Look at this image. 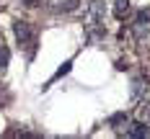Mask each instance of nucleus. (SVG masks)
Segmentation results:
<instances>
[{"mask_svg": "<svg viewBox=\"0 0 150 139\" xmlns=\"http://www.w3.org/2000/svg\"><path fill=\"white\" fill-rule=\"evenodd\" d=\"M132 29H135L137 39H142V36H148V34H150V13H148V10H140V13H137Z\"/></svg>", "mask_w": 150, "mask_h": 139, "instance_id": "f257e3e1", "label": "nucleus"}, {"mask_svg": "<svg viewBox=\"0 0 150 139\" xmlns=\"http://www.w3.org/2000/svg\"><path fill=\"white\" fill-rule=\"evenodd\" d=\"M13 34H16V39H18V44H31L34 41V31H31V26L26 21H16Z\"/></svg>", "mask_w": 150, "mask_h": 139, "instance_id": "f03ea898", "label": "nucleus"}, {"mask_svg": "<svg viewBox=\"0 0 150 139\" xmlns=\"http://www.w3.org/2000/svg\"><path fill=\"white\" fill-rule=\"evenodd\" d=\"M148 134H150V129H148V124L142 121V119L140 121H132L124 129V137L127 139H142V137H148Z\"/></svg>", "mask_w": 150, "mask_h": 139, "instance_id": "7ed1b4c3", "label": "nucleus"}, {"mask_svg": "<svg viewBox=\"0 0 150 139\" xmlns=\"http://www.w3.org/2000/svg\"><path fill=\"white\" fill-rule=\"evenodd\" d=\"M142 93H148V77H135L132 80V98H140Z\"/></svg>", "mask_w": 150, "mask_h": 139, "instance_id": "20e7f679", "label": "nucleus"}, {"mask_svg": "<svg viewBox=\"0 0 150 139\" xmlns=\"http://www.w3.org/2000/svg\"><path fill=\"white\" fill-rule=\"evenodd\" d=\"M127 13H129V0H114V15L122 21Z\"/></svg>", "mask_w": 150, "mask_h": 139, "instance_id": "39448f33", "label": "nucleus"}, {"mask_svg": "<svg viewBox=\"0 0 150 139\" xmlns=\"http://www.w3.org/2000/svg\"><path fill=\"white\" fill-rule=\"evenodd\" d=\"M122 124H127V111H119V113H114V116L109 119V126H111V129H119Z\"/></svg>", "mask_w": 150, "mask_h": 139, "instance_id": "423d86ee", "label": "nucleus"}, {"mask_svg": "<svg viewBox=\"0 0 150 139\" xmlns=\"http://www.w3.org/2000/svg\"><path fill=\"white\" fill-rule=\"evenodd\" d=\"M8 59H11V49L0 41V70H5V67H8Z\"/></svg>", "mask_w": 150, "mask_h": 139, "instance_id": "0eeeda50", "label": "nucleus"}, {"mask_svg": "<svg viewBox=\"0 0 150 139\" xmlns=\"http://www.w3.org/2000/svg\"><path fill=\"white\" fill-rule=\"evenodd\" d=\"M57 8H60V10H75V8H78V0H60Z\"/></svg>", "mask_w": 150, "mask_h": 139, "instance_id": "6e6552de", "label": "nucleus"}, {"mask_svg": "<svg viewBox=\"0 0 150 139\" xmlns=\"http://www.w3.org/2000/svg\"><path fill=\"white\" fill-rule=\"evenodd\" d=\"M140 119L145 124H150V103H145V106H140Z\"/></svg>", "mask_w": 150, "mask_h": 139, "instance_id": "1a4fd4ad", "label": "nucleus"}, {"mask_svg": "<svg viewBox=\"0 0 150 139\" xmlns=\"http://www.w3.org/2000/svg\"><path fill=\"white\" fill-rule=\"evenodd\" d=\"M70 64H73V62H65V64H62L60 70H57V72H54V77H52V80H57V77H62V75H67V72H70Z\"/></svg>", "mask_w": 150, "mask_h": 139, "instance_id": "9d476101", "label": "nucleus"}]
</instances>
